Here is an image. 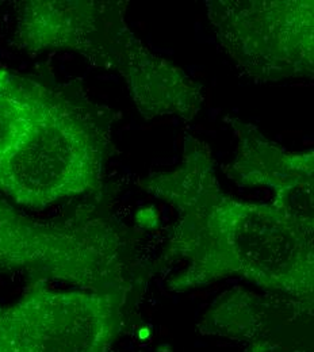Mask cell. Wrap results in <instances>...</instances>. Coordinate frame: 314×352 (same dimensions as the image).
<instances>
[{
	"label": "cell",
	"mask_w": 314,
	"mask_h": 352,
	"mask_svg": "<svg viewBox=\"0 0 314 352\" xmlns=\"http://www.w3.org/2000/svg\"><path fill=\"white\" fill-rule=\"evenodd\" d=\"M150 192L180 210L166 252L186 264L175 292L243 278L313 305V220L284 201L260 205L220 192L209 159L190 153L184 168L153 180Z\"/></svg>",
	"instance_id": "obj_1"
},
{
	"label": "cell",
	"mask_w": 314,
	"mask_h": 352,
	"mask_svg": "<svg viewBox=\"0 0 314 352\" xmlns=\"http://www.w3.org/2000/svg\"><path fill=\"white\" fill-rule=\"evenodd\" d=\"M47 92L0 67V164L30 132Z\"/></svg>",
	"instance_id": "obj_8"
},
{
	"label": "cell",
	"mask_w": 314,
	"mask_h": 352,
	"mask_svg": "<svg viewBox=\"0 0 314 352\" xmlns=\"http://www.w3.org/2000/svg\"><path fill=\"white\" fill-rule=\"evenodd\" d=\"M122 72L129 79L135 100L145 117L192 114L198 91L178 68L135 45Z\"/></svg>",
	"instance_id": "obj_7"
},
{
	"label": "cell",
	"mask_w": 314,
	"mask_h": 352,
	"mask_svg": "<svg viewBox=\"0 0 314 352\" xmlns=\"http://www.w3.org/2000/svg\"><path fill=\"white\" fill-rule=\"evenodd\" d=\"M124 265L121 232L110 221L34 220L0 202V275L100 290L124 287Z\"/></svg>",
	"instance_id": "obj_2"
},
{
	"label": "cell",
	"mask_w": 314,
	"mask_h": 352,
	"mask_svg": "<svg viewBox=\"0 0 314 352\" xmlns=\"http://www.w3.org/2000/svg\"><path fill=\"white\" fill-rule=\"evenodd\" d=\"M125 287L57 290L32 282L0 304V352H111L120 335Z\"/></svg>",
	"instance_id": "obj_4"
},
{
	"label": "cell",
	"mask_w": 314,
	"mask_h": 352,
	"mask_svg": "<svg viewBox=\"0 0 314 352\" xmlns=\"http://www.w3.org/2000/svg\"><path fill=\"white\" fill-rule=\"evenodd\" d=\"M113 6L92 1H30L19 15L16 37L33 50L74 49L95 53L104 50V60L125 61L126 26L121 16L114 19Z\"/></svg>",
	"instance_id": "obj_6"
},
{
	"label": "cell",
	"mask_w": 314,
	"mask_h": 352,
	"mask_svg": "<svg viewBox=\"0 0 314 352\" xmlns=\"http://www.w3.org/2000/svg\"><path fill=\"white\" fill-rule=\"evenodd\" d=\"M218 40L248 74L265 79L313 71V1H217Z\"/></svg>",
	"instance_id": "obj_5"
},
{
	"label": "cell",
	"mask_w": 314,
	"mask_h": 352,
	"mask_svg": "<svg viewBox=\"0 0 314 352\" xmlns=\"http://www.w3.org/2000/svg\"><path fill=\"white\" fill-rule=\"evenodd\" d=\"M99 173V144L89 124L47 92L30 132L0 164V191L41 209L95 188Z\"/></svg>",
	"instance_id": "obj_3"
}]
</instances>
